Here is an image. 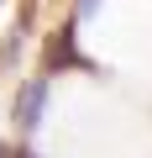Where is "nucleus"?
Instances as JSON below:
<instances>
[{"label":"nucleus","instance_id":"f257e3e1","mask_svg":"<svg viewBox=\"0 0 152 158\" xmlns=\"http://www.w3.org/2000/svg\"><path fill=\"white\" fill-rule=\"evenodd\" d=\"M42 100H47V79H32V85L21 90V106H16V127H21V132H37Z\"/></svg>","mask_w":152,"mask_h":158}]
</instances>
